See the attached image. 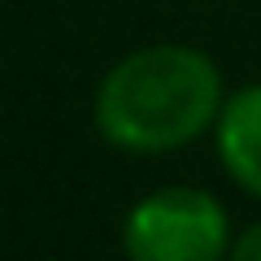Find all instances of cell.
Returning <instances> with one entry per match:
<instances>
[{
	"instance_id": "cell-1",
	"label": "cell",
	"mask_w": 261,
	"mask_h": 261,
	"mask_svg": "<svg viewBox=\"0 0 261 261\" xmlns=\"http://www.w3.org/2000/svg\"><path fill=\"white\" fill-rule=\"evenodd\" d=\"M222 70L187 44L126 53L96 87V130L122 152H170L200 140L222 113Z\"/></svg>"
},
{
	"instance_id": "cell-3",
	"label": "cell",
	"mask_w": 261,
	"mask_h": 261,
	"mask_svg": "<svg viewBox=\"0 0 261 261\" xmlns=\"http://www.w3.org/2000/svg\"><path fill=\"white\" fill-rule=\"evenodd\" d=\"M214 130L226 174L261 200V83H248L226 96Z\"/></svg>"
},
{
	"instance_id": "cell-4",
	"label": "cell",
	"mask_w": 261,
	"mask_h": 261,
	"mask_svg": "<svg viewBox=\"0 0 261 261\" xmlns=\"http://www.w3.org/2000/svg\"><path fill=\"white\" fill-rule=\"evenodd\" d=\"M231 257H240V261H261V222H252L248 231L231 244Z\"/></svg>"
},
{
	"instance_id": "cell-2",
	"label": "cell",
	"mask_w": 261,
	"mask_h": 261,
	"mask_svg": "<svg viewBox=\"0 0 261 261\" xmlns=\"http://www.w3.org/2000/svg\"><path fill=\"white\" fill-rule=\"evenodd\" d=\"M122 248L135 261H214L231 252V222L218 196L200 187H161L126 214Z\"/></svg>"
}]
</instances>
